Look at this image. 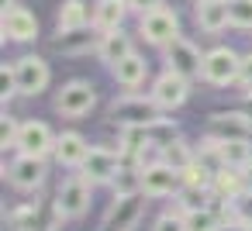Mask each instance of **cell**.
<instances>
[{
	"label": "cell",
	"instance_id": "cell-2",
	"mask_svg": "<svg viewBox=\"0 0 252 231\" xmlns=\"http://www.w3.org/2000/svg\"><path fill=\"white\" fill-rule=\"evenodd\" d=\"M145 193H114V203L104 214L100 231H131L145 214Z\"/></svg>",
	"mask_w": 252,
	"mask_h": 231
},
{
	"label": "cell",
	"instance_id": "cell-36",
	"mask_svg": "<svg viewBox=\"0 0 252 231\" xmlns=\"http://www.w3.org/2000/svg\"><path fill=\"white\" fill-rule=\"evenodd\" d=\"M242 183H245V197H252V162L242 169Z\"/></svg>",
	"mask_w": 252,
	"mask_h": 231
},
{
	"label": "cell",
	"instance_id": "cell-18",
	"mask_svg": "<svg viewBox=\"0 0 252 231\" xmlns=\"http://www.w3.org/2000/svg\"><path fill=\"white\" fill-rule=\"evenodd\" d=\"M197 25L200 31L207 35H218L231 25V14H228V0H200L197 4Z\"/></svg>",
	"mask_w": 252,
	"mask_h": 231
},
{
	"label": "cell",
	"instance_id": "cell-24",
	"mask_svg": "<svg viewBox=\"0 0 252 231\" xmlns=\"http://www.w3.org/2000/svg\"><path fill=\"white\" fill-rule=\"evenodd\" d=\"M218 142V138H214ZM221 155L231 169H245L252 162V142L249 138H235V142H221Z\"/></svg>",
	"mask_w": 252,
	"mask_h": 231
},
{
	"label": "cell",
	"instance_id": "cell-32",
	"mask_svg": "<svg viewBox=\"0 0 252 231\" xmlns=\"http://www.w3.org/2000/svg\"><path fill=\"white\" fill-rule=\"evenodd\" d=\"M152 231H187V217L183 214H162V217H156Z\"/></svg>",
	"mask_w": 252,
	"mask_h": 231
},
{
	"label": "cell",
	"instance_id": "cell-23",
	"mask_svg": "<svg viewBox=\"0 0 252 231\" xmlns=\"http://www.w3.org/2000/svg\"><path fill=\"white\" fill-rule=\"evenodd\" d=\"M87 25H94V14L83 0H66L59 7V28H87Z\"/></svg>",
	"mask_w": 252,
	"mask_h": 231
},
{
	"label": "cell",
	"instance_id": "cell-14",
	"mask_svg": "<svg viewBox=\"0 0 252 231\" xmlns=\"http://www.w3.org/2000/svg\"><path fill=\"white\" fill-rule=\"evenodd\" d=\"M4 176H7V183L18 186V190H38V186L45 183V162H42L38 155H18V159L7 162Z\"/></svg>",
	"mask_w": 252,
	"mask_h": 231
},
{
	"label": "cell",
	"instance_id": "cell-6",
	"mask_svg": "<svg viewBox=\"0 0 252 231\" xmlns=\"http://www.w3.org/2000/svg\"><path fill=\"white\" fill-rule=\"evenodd\" d=\"M94 104H97V90L87 80H69L56 97V111L63 117H83L94 111Z\"/></svg>",
	"mask_w": 252,
	"mask_h": 231
},
{
	"label": "cell",
	"instance_id": "cell-12",
	"mask_svg": "<svg viewBox=\"0 0 252 231\" xmlns=\"http://www.w3.org/2000/svg\"><path fill=\"white\" fill-rule=\"evenodd\" d=\"M249 135H252V117L242 111H218L207 117V138L235 142V138H249Z\"/></svg>",
	"mask_w": 252,
	"mask_h": 231
},
{
	"label": "cell",
	"instance_id": "cell-37",
	"mask_svg": "<svg viewBox=\"0 0 252 231\" xmlns=\"http://www.w3.org/2000/svg\"><path fill=\"white\" fill-rule=\"evenodd\" d=\"M245 93H249V100H252V87H249V90H245Z\"/></svg>",
	"mask_w": 252,
	"mask_h": 231
},
{
	"label": "cell",
	"instance_id": "cell-3",
	"mask_svg": "<svg viewBox=\"0 0 252 231\" xmlns=\"http://www.w3.org/2000/svg\"><path fill=\"white\" fill-rule=\"evenodd\" d=\"M238 62L242 56L231 52V49H211L204 56V69H200V80L211 83V87H228V83H238Z\"/></svg>",
	"mask_w": 252,
	"mask_h": 231
},
{
	"label": "cell",
	"instance_id": "cell-35",
	"mask_svg": "<svg viewBox=\"0 0 252 231\" xmlns=\"http://www.w3.org/2000/svg\"><path fill=\"white\" fill-rule=\"evenodd\" d=\"M218 231H252V221H245V217H228Z\"/></svg>",
	"mask_w": 252,
	"mask_h": 231
},
{
	"label": "cell",
	"instance_id": "cell-7",
	"mask_svg": "<svg viewBox=\"0 0 252 231\" xmlns=\"http://www.w3.org/2000/svg\"><path fill=\"white\" fill-rule=\"evenodd\" d=\"M166 69L176 73V76H183V80H193L204 69V56H200V49L193 42L176 38L173 45H166Z\"/></svg>",
	"mask_w": 252,
	"mask_h": 231
},
{
	"label": "cell",
	"instance_id": "cell-15",
	"mask_svg": "<svg viewBox=\"0 0 252 231\" xmlns=\"http://www.w3.org/2000/svg\"><path fill=\"white\" fill-rule=\"evenodd\" d=\"M104 38V31H97L94 25L87 28H59V35L52 38V49H59L63 56H83L90 49H97Z\"/></svg>",
	"mask_w": 252,
	"mask_h": 231
},
{
	"label": "cell",
	"instance_id": "cell-17",
	"mask_svg": "<svg viewBox=\"0 0 252 231\" xmlns=\"http://www.w3.org/2000/svg\"><path fill=\"white\" fill-rule=\"evenodd\" d=\"M87 155H90V142H87L80 131H63V135H59V142H56V162H59V166L80 169Z\"/></svg>",
	"mask_w": 252,
	"mask_h": 231
},
{
	"label": "cell",
	"instance_id": "cell-20",
	"mask_svg": "<svg viewBox=\"0 0 252 231\" xmlns=\"http://www.w3.org/2000/svg\"><path fill=\"white\" fill-rule=\"evenodd\" d=\"M111 73H114V80L121 83V87H128V90H135V87H142L145 83V73H149V62L138 56V52H131L128 59H121L118 66H111Z\"/></svg>",
	"mask_w": 252,
	"mask_h": 231
},
{
	"label": "cell",
	"instance_id": "cell-26",
	"mask_svg": "<svg viewBox=\"0 0 252 231\" xmlns=\"http://www.w3.org/2000/svg\"><path fill=\"white\" fill-rule=\"evenodd\" d=\"M142 138H149V142H156L159 148H166L169 142H176V138H180V128H176L173 121L159 117V121H152L149 128H142Z\"/></svg>",
	"mask_w": 252,
	"mask_h": 231
},
{
	"label": "cell",
	"instance_id": "cell-28",
	"mask_svg": "<svg viewBox=\"0 0 252 231\" xmlns=\"http://www.w3.org/2000/svg\"><path fill=\"white\" fill-rule=\"evenodd\" d=\"M114 193H142V169H118L114 176Z\"/></svg>",
	"mask_w": 252,
	"mask_h": 231
},
{
	"label": "cell",
	"instance_id": "cell-21",
	"mask_svg": "<svg viewBox=\"0 0 252 231\" xmlns=\"http://www.w3.org/2000/svg\"><path fill=\"white\" fill-rule=\"evenodd\" d=\"M125 11H128V4L125 0H100V4L94 7V28L97 31H118L121 28V21H125Z\"/></svg>",
	"mask_w": 252,
	"mask_h": 231
},
{
	"label": "cell",
	"instance_id": "cell-38",
	"mask_svg": "<svg viewBox=\"0 0 252 231\" xmlns=\"http://www.w3.org/2000/svg\"><path fill=\"white\" fill-rule=\"evenodd\" d=\"M197 4H200V0H197Z\"/></svg>",
	"mask_w": 252,
	"mask_h": 231
},
{
	"label": "cell",
	"instance_id": "cell-13",
	"mask_svg": "<svg viewBox=\"0 0 252 231\" xmlns=\"http://www.w3.org/2000/svg\"><path fill=\"white\" fill-rule=\"evenodd\" d=\"M0 28H4V38L7 42H32L38 35V18L28 7H21V4H4Z\"/></svg>",
	"mask_w": 252,
	"mask_h": 231
},
{
	"label": "cell",
	"instance_id": "cell-8",
	"mask_svg": "<svg viewBox=\"0 0 252 231\" xmlns=\"http://www.w3.org/2000/svg\"><path fill=\"white\" fill-rule=\"evenodd\" d=\"M14 76H18V93H25V97L42 93V90L49 87V80H52L49 62L38 59V56H21V59L14 62Z\"/></svg>",
	"mask_w": 252,
	"mask_h": 231
},
{
	"label": "cell",
	"instance_id": "cell-1",
	"mask_svg": "<svg viewBox=\"0 0 252 231\" xmlns=\"http://www.w3.org/2000/svg\"><path fill=\"white\" fill-rule=\"evenodd\" d=\"M162 117V107L152 100V97H138V93H128V97H118L111 104V121L121 124L125 131H142L149 128L152 121Z\"/></svg>",
	"mask_w": 252,
	"mask_h": 231
},
{
	"label": "cell",
	"instance_id": "cell-29",
	"mask_svg": "<svg viewBox=\"0 0 252 231\" xmlns=\"http://www.w3.org/2000/svg\"><path fill=\"white\" fill-rule=\"evenodd\" d=\"M228 14H231V28L249 31L252 28V0H228Z\"/></svg>",
	"mask_w": 252,
	"mask_h": 231
},
{
	"label": "cell",
	"instance_id": "cell-34",
	"mask_svg": "<svg viewBox=\"0 0 252 231\" xmlns=\"http://www.w3.org/2000/svg\"><path fill=\"white\" fill-rule=\"evenodd\" d=\"M238 83L249 90L252 87V52L249 56H242V62H238Z\"/></svg>",
	"mask_w": 252,
	"mask_h": 231
},
{
	"label": "cell",
	"instance_id": "cell-31",
	"mask_svg": "<svg viewBox=\"0 0 252 231\" xmlns=\"http://www.w3.org/2000/svg\"><path fill=\"white\" fill-rule=\"evenodd\" d=\"M18 93V76H14V66H0V97H4V104Z\"/></svg>",
	"mask_w": 252,
	"mask_h": 231
},
{
	"label": "cell",
	"instance_id": "cell-30",
	"mask_svg": "<svg viewBox=\"0 0 252 231\" xmlns=\"http://www.w3.org/2000/svg\"><path fill=\"white\" fill-rule=\"evenodd\" d=\"M18 131H21V124L11 114H4V121H0V145H4V152L7 148H18Z\"/></svg>",
	"mask_w": 252,
	"mask_h": 231
},
{
	"label": "cell",
	"instance_id": "cell-16",
	"mask_svg": "<svg viewBox=\"0 0 252 231\" xmlns=\"http://www.w3.org/2000/svg\"><path fill=\"white\" fill-rule=\"evenodd\" d=\"M187 93H190V80H183V76H176V73H169V69L152 83V100H156L162 111L180 107V104L187 100Z\"/></svg>",
	"mask_w": 252,
	"mask_h": 231
},
{
	"label": "cell",
	"instance_id": "cell-4",
	"mask_svg": "<svg viewBox=\"0 0 252 231\" xmlns=\"http://www.w3.org/2000/svg\"><path fill=\"white\" fill-rule=\"evenodd\" d=\"M90 210V183L83 176H73L66 179L59 190H56V214L63 221H73V217H83Z\"/></svg>",
	"mask_w": 252,
	"mask_h": 231
},
{
	"label": "cell",
	"instance_id": "cell-22",
	"mask_svg": "<svg viewBox=\"0 0 252 231\" xmlns=\"http://www.w3.org/2000/svg\"><path fill=\"white\" fill-rule=\"evenodd\" d=\"M162 162H166V166H173V169L183 176V173L197 162V152H193L187 142H180V138H176V142H169V145L162 148Z\"/></svg>",
	"mask_w": 252,
	"mask_h": 231
},
{
	"label": "cell",
	"instance_id": "cell-27",
	"mask_svg": "<svg viewBox=\"0 0 252 231\" xmlns=\"http://www.w3.org/2000/svg\"><path fill=\"white\" fill-rule=\"evenodd\" d=\"M187 217V231H218L224 224V217H218L214 207H204V210H190L183 214Z\"/></svg>",
	"mask_w": 252,
	"mask_h": 231
},
{
	"label": "cell",
	"instance_id": "cell-25",
	"mask_svg": "<svg viewBox=\"0 0 252 231\" xmlns=\"http://www.w3.org/2000/svg\"><path fill=\"white\" fill-rule=\"evenodd\" d=\"M176 203H180V214L204 210V207H211V186H187V183H183V190H180Z\"/></svg>",
	"mask_w": 252,
	"mask_h": 231
},
{
	"label": "cell",
	"instance_id": "cell-19",
	"mask_svg": "<svg viewBox=\"0 0 252 231\" xmlns=\"http://www.w3.org/2000/svg\"><path fill=\"white\" fill-rule=\"evenodd\" d=\"M135 52V45H131V38L118 28V31H107L104 38H100V45H97V56H100V62H107V66H118L121 59H128Z\"/></svg>",
	"mask_w": 252,
	"mask_h": 231
},
{
	"label": "cell",
	"instance_id": "cell-33",
	"mask_svg": "<svg viewBox=\"0 0 252 231\" xmlns=\"http://www.w3.org/2000/svg\"><path fill=\"white\" fill-rule=\"evenodd\" d=\"M125 4H128L135 14H142V18H145V14H152V11H159V7H162V0H125Z\"/></svg>",
	"mask_w": 252,
	"mask_h": 231
},
{
	"label": "cell",
	"instance_id": "cell-9",
	"mask_svg": "<svg viewBox=\"0 0 252 231\" xmlns=\"http://www.w3.org/2000/svg\"><path fill=\"white\" fill-rule=\"evenodd\" d=\"M56 135L45 121H21V131H18V152L21 155H38L45 159L49 152H56Z\"/></svg>",
	"mask_w": 252,
	"mask_h": 231
},
{
	"label": "cell",
	"instance_id": "cell-5",
	"mask_svg": "<svg viewBox=\"0 0 252 231\" xmlns=\"http://www.w3.org/2000/svg\"><path fill=\"white\" fill-rule=\"evenodd\" d=\"M138 31H142V38H145L149 45L166 49V45H173V42L180 38V18H176L169 7H159V11H152V14L142 18Z\"/></svg>",
	"mask_w": 252,
	"mask_h": 231
},
{
	"label": "cell",
	"instance_id": "cell-10",
	"mask_svg": "<svg viewBox=\"0 0 252 231\" xmlns=\"http://www.w3.org/2000/svg\"><path fill=\"white\" fill-rule=\"evenodd\" d=\"M118 169H121V152H111V148H90V155L83 159V166H80V176L94 186V183H114V176H118Z\"/></svg>",
	"mask_w": 252,
	"mask_h": 231
},
{
	"label": "cell",
	"instance_id": "cell-11",
	"mask_svg": "<svg viewBox=\"0 0 252 231\" xmlns=\"http://www.w3.org/2000/svg\"><path fill=\"white\" fill-rule=\"evenodd\" d=\"M183 190V176L166 166V162H152L142 169V193L145 197H173Z\"/></svg>",
	"mask_w": 252,
	"mask_h": 231
}]
</instances>
